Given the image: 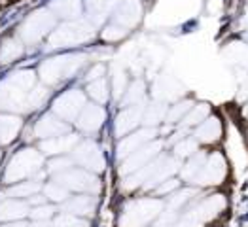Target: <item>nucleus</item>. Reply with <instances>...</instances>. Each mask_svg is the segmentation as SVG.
I'll use <instances>...</instances> for the list:
<instances>
[{
	"label": "nucleus",
	"mask_w": 248,
	"mask_h": 227,
	"mask_svg": "<svg viewBox=\"0 0 248 227\" xmlns=\"http://www.w3.org/2000/svg\"><path fill=\"white\" fill-rule=\"evenodd\" d=\"M142 19V4L140 0H120L118 10L114 14V23L122 25L125 29L137 27Z\"/></svg>",
	"instance_id": "11"
},
{
	"label": "nucleus",
	"mask_w": 248,
	"mask_h": 227,
	"mask_svg": "<svg viewBox=\"0 0 248 227\" xmlns=\"http://www.w3.org/2000/svg\"><path fill=\"white\" fill-rule=\"evenodd\" d=\"M40 191V184L34 180H21L16 182V186L10 189V195L16 199H31L32 195H36Z\"/></svg>",
	"instance_id": "25"
},
{
	"label": "nucleus",
	"mask_w": 248,
	"mask_h": 227,
	"mask_svg": "<svg viewBox=\"0 0 248 227\" xmlns=\"http://www.w3.org/2000/svg\"><path fill=\"white\" fill-rule=\"evenodd\" d=\"M104 120H106V112L103 106L99 104H85L80 112V116L76 118L78 129L83 133H97L103 127Z\"/></svg>",
	"instance_id": "12"
},
{
	"label": "nucleus",
	"mask_w": 248,
	"mask_h": 227,
	"mask_svg": "<svg viewBox=\"0 0 248 227\" xmlns=\"http://www.w3.org/2000/svg\"><path fill=\"white\" fill-rule=\"evenodd\" d=\"M49 10L62 19H76L82 14V0H53Z\"/></svg>",
	"instance_id": "21"
},
{
	"label": "nucleus",
	"mask_w": 248,
	"mask_h": 227,
	"mask_svg": "<svg viewBox=\"0 0 248 227\" xmlns=\"http://www.w3.org/2000/svg\"><path fill=\"white\" fill-rule=\"evenodd\" d=\"M180 186V182L176 180V178H165L163 182H159L157 187H155V195H169V193H172V191H176Z\"/></svg>",
	"instance_id": "41"
},
{
	"label": "nucleus",
	"mask_w": 248,
	"mask_h": 227,
	"mask_svg": "<svg viewBox=\"0 0 248 227\" xmlns=\"http://www.w3.org/2000/svg\"><path fill=\"white\" fill-rule=\"evenodd\" d=\"M163 116H165V110H163L159 104L150 106L144 114H142V118H144L146 123H157V121H161V118H163Z\"/></svg>",
	"instance_id": "42"
},
{
	"label": "nucleus",
	"mask_w": 248,
	"mask_h": 227,
	"mask_svg": "<svg viewBox=\"0 0 248 227\" xmlns=\"http://www.w3.org/2000/svg\"><path fill=\"white\" fill-rule=\"evenodd\" d=\"M112 89H114V97L120 99L127 89V74L118 66L114 68V74H112Z\"/></svg>",
	"instance_id": "38"
},
{
	"label": "nucleus",
	"mask_w": 248,
	"mask_h": 227,
	"mask_svg": "<svg viewBox=\"0 0 248 227\" xmlns=\"http://www.w3.org/2000/svg\"><path fill=\"white\" fill-rule=\"evenodd\" d=\"M97 207V201L91 195H76L72 199H66L64 203V212L74 214V216H93Z\"/></svg>",
	"instance_id": "19"
},
{
	"label": "nucleus",
	"mask_w": 248,
	"mask_h": 227,
	"mask_svg": "<svg viewBox=\"0 0 248 227\" xmlns=\"http://www.w3.org/2000/svg\"><path fill=\"white\" fill-rule=\"evenodd\" d=\"M241 97H243V99H248V80L243 83V87H241Z\"/></svg>",
	"instance_id": "45"
},
{
	"label": "nucleus",
	"mask_w": 248,
	"mask_h": 227,
	"mask_svg": "<svg viewBox=\"0 0 248 227\" xmlns=\"http://www.w3.org/2000/svg\"><path fill=\"white\" fill-rule=\"evenodd\" d=\"M228 57L233 62H239V64H248V45L247 44H231L228 51Z\"/></svg>",
	"instance_id": "37"
},
{
	"label": "nucleus",
	"mask_w": 248,
	"mask_h": 227,
	"mask_svg": "<svg viewBox=\"0 0 248 227\" xmlns=\"http://www.w3.org/2000/svg\"><path fill=\"white\" fill-rule=\"evenodd\" d=\"M78 144V136L76 135H59V136H53V138H46L42 142V151L47 153V155H59V153H66V151H72L74 146Z\"/></svg>",
	"instance_id": "18"
},
{
	"label": "nucleus",
	"mask_w": 248,
	"mask_h": 227,
	"mask_svg": "<svg viewBox=\"0 0 248 227\" xmlns=\"http://www.w3.org/2000/svg\"><path fill=\"white\" fill-rule=\"evenodd\" d=\"M21 129V120L16 116H0V142L10 144Z\"/></svg>",
	"instance_id": "23"
},
{
	"label": "nucleus",
	"mask_w": 248,
	"mask_h": 227,
	"mask_svg": "<svg viewBox=\"0 0 248 227\" xmlns=\"http://www.w3.org/2000/svg\"><path fill=\"white\" fill-rule=\"evenodd\" d=\"M87 93L89 97L99 104H104L108 101V82L103 78H97V80H91L87 83Z\"/></svg>",
	"instance_id": "26"
},
{
	"label": "nucleus",
	"mask_w": 248,
	"mask_h": 227,
	"mask_svg": "<svg viewBox=\"0 0 248 227\" xmlns=\"http://www.w3.org/2000/svg\"><path fill=\"white\" fill-rule=\"evenodd\" d=\"M0 227H29L25 222H21V220H17V222H12V224H8V226H0Z\"/></svg>",
	"instance_id": "44"
},
{
	"label": "nucleus",
	"mask_w": 248,
	"mask_h": 227,
	"mask_svg": "<svg viewBox=\"0 0 248 227\" xmlns=\"http://www.w3.org/2000/svg\"><path fill=\"white\" fill-rule=\"evenodd\" d=\"M243 118H245V120L248 121V103L243 106Z\"/></svg>",
	"instance_id": "46"
},
{
	"label": "nucleus",
	"mask_w": 248,
	"mask_h": 227,
	"mask_svg": "<svg viewBox=\"0 0 248 227\" xmlns=\"http://www.w3.org/2000/svg\"><path fill=\"white\" fill-rule=\"evenodd\" d=\"M127 34H129V29H125V27L118 25V23H110L108 27H104L103 40H106V42H120V40H124Z\"/></svg>",
	"instance_id": "34"
},
{
	"label": "nucleus",
	"mask_w": 248,
	"mask_h": 227,
	"mask_svg": "<svg viewBox=\"0 0 248 227\" xmlns=\"http://www.w3.org/2000/svg\"><path fill=\"white\" fill-rule=\"evenodd\" d=\"M144 99V83L142 82H133L124 93V106H135Z\"/></svg>",
	"instance_id": "28"
},
{
	"label": "nucleus",
	"mask_w": 248,
	"mask_h": 227,
	"mask_svg": "<svg viewBox=\"0 0 248 227\" xmlns=\"http://www.w3.org/2000/svg\"><path fill=\"white\" fill-rule=\"evenodd\" d=\"M205 159H207V153H199V151H195V153L189 157V161L184 165V168H182V178L187 180V182H193L195 176L199 174L201 166L205 165Z\"/></svg>",
	"instance_id": "24"
},
{
	"label": "nucleus",
	"mask_w": 248,
	"mask_h": 227,
	"mask_svg": "<svg viewBox=\"0 0 248 227\" xmlns=\"http://www.w3.org/2000/svg\"><path fill=\"white\" fill-rule=\"evenodd\" d=\"M222 138V121L218 118H210L208 116L205 121L197 125L195 131V140L201 144H214Z\"/></svg>",
	"instance_id": "17"
},
{
	"label": "nucleus",
	"mask_w": 248,
	"mask_h": 227,
	"mask_svg": "<svg viewBox=\"0 0 248 227\" xmlns=\"http://www.w3.org/2000/svg\"><path fill=\"white\" fill-rule=\"evenodd\" d=\"M55 180L62 184L68 191H80V193H97L101 189L99 178L85 170V168H74L70 166L68 170H64L61 174L55 176Z\"/></svg>",
	"instance_id": "6"
},
{
	"label": "nucleus",
	"mask_w": 248,
	"mask_h": 227,
	"mask_svg": "<svg viewBox=\"0 0 248 227\" xmlns=\"http://www.w3.org/2000/svg\"><path fill=\"white\" fill-rule=\"evenodd\" d=\"M68 131L66 123H62V120L55 118L53 114H46L42 116L40 120L34 125V135L38 138H53V136H59V135H64Z\"/></svg>",
	"instance_id": "16"
},
{
	"label": "nucleus",
	"mask_w": 248,
	"mask_h": 227,
	"mask_svg": "<svg viewBox=\"0 0 248 227\" xmlns=\"http://www.w3.org/2000/svg\"><path fill=\"white\" fill-rule=\"evenodd\" d=\"M83 106H85V95L80 89H70V91H64L53 103V110L64 121H74L80 116Z\"/></svg>",
	"instance_id": "8"
},
{
	"label": "nucleus",
	"mask_w": 248,
	"mask_h": 227,
	"mask_svg": "<svg viewBox=\"0 0 248 227\" xmlns=\"http://www.w3.org/2000/svg\"><path fill=\"white\" fill-rule=\"evenodd\" d=\"M23 55V42L17 36H8L6 40L0 44V62L8 64V62L17 61Z\"/></svg>",
	"instance_id": "22"
},
{
	"label": "nucleus",
	"mask_w": 248,
	"mask_h": 227,
	"mask_svg": "<svg viewBox=\"0 0 248 227\" xmlns=\"http://www.w3.org/2000/svg\"><path fill=\"white\" fill-rule=\"evenodd\" d=\"M8 82H12L14 85H17L25 91H29V89L34 87V72L32 70H17V72H14L10 76Z\"/></svg>",
	"instance_id": "30"
},
{
	"label": "nucleus",
	"mask_w": 248,
	"mask_h": 227,
	"mask_svg": "<svg viewBox=\"0 0 248 227\" xmlns=\"http://www.w3.org/2000/svg\"><path fill=\"white\" fill-rule=\"evenodd\" d=\"M44 191H46V197H47V199L57 201V203H62V201L68 199V189L62 186V184H59L57 180H55V182H49Z\"/></svg>",
	"instance_id": "35"
},
{
	"label": "nucleus",
	"mask_w": 248,
	"mask_h": 227,
	"mask_svg": "<svg viewBox=\"0 0 248 227\" xmlns=\"http://www.w3.org/2000/svg\"><path fill=\"white\" fill-rule=\"evenodd\" d=\"M197 151V140L187 136V138H180L176 146H174V155L176 157H191Z\"/></svg>",
	"instance_id": "33"
},
{
	"label": "nucleus",
	"mask_w": 248,
	"mask_h": 227,
	"mask_svg": "<svg viewBox=\"0 0 248 227\" xmlns=\"http://www.w3.org/2000/svg\"><path fill=\"white\" fill-rule=\"evenodd\" d=\"M191 106H193L191 101H182V103L174 104V106H172V108L165 114L167 121H169V123H178L180 120H184V116L189 112V108H191Z\"/></svg>",
	"instance_id": "32"
},
{
	"label": "nucleus",
	"mask_w": 248,
	"mask_h": 227,
	"mask_svg": "<svg viewBox=\"0 0 248 227\" xmlns=\"http://www.w3.org/2000/svg\"><path fill=\"white\" fill-rule=\"evenodd\" d=\"M226 176H228V163L220 151H214L207 155L205 165L201 166L193 182H197L199 186H218L226 180Z\"/></svg>",
	"instance_id": "7"
},
{
	"label": "nucleus",
	"mask_w": 248,
	"mask_h": 227,
	"mask_svg": "<svg viewBox=\"0 0 248 227\" xmlns=\"http://www.w3.org/2000/svg\"><path fill=\"white\" fill-rule=\"evenodd\" d=\"M53 27H55V15L51 14V10L42 8L23 21L19 29V36L21 40H25L27 44H38L44 36H47V32Z\"/></svg>",
	"instance_id": "5"
},
{
	"label": "nucleus",
	"mask_w": 248,
	"mask_h": 227,
	"mask_svg": "<svg viewBox=\"0 0 248 227\" xmlns=\"http://www.w3.org/2000/svg\"><path fill=\"white\" fill-rule=\"evenodd\" d=\"M27 214H29V207L21 199H8L0 203V222H17Z\"/></svg>",
	"instance_id": "20"
},
{
	"label": "nucleus",
	"mask_w": 248,
	"mask_h": 227,
	"mask_svg": "<svg viewBox=\"0 0 248 227\" xmlns=\"http://www.w3.org/2000/svg\"><path fill=\"white\" fill-rule=\"evenodd\" d=\"M53 212H55V208L51 207V205L42 203V205L32 207V210H31L29 214H31V218H32L34 222H47V220L53 216Z\"/></svg>",
	"instance_id": "39"
},
{
	"label": "nucleus",
	"mask_w": 248,
	"mask_h": 227,
	"mask_svg": "<svg viewBox=\"0 0 248 227\" xmlns=\"http://www.w3.org/2000/svg\"><path fill=\"white\" fill-rule=\"evenodd\" d=\"M85 62L83 55H62L53 57L40 64V78L49 85H55L61 80L72 78Z\"/></svg>",
	"instance_id": "2"
},
{
	"label": "nucleus",
	"mask_w": 248,
	"mask_h": 227,
	"mask_svg": "<svg viewBox=\"0 0 248 227\" xmlns=\"http://www.w3.org/2000/svg\"><path fill=\"white\" fill-rule=\"evenodd\" d=\"M42 163H44L42 155L32 148L17 151L12 157L8 168H6V174H4L6 184H16V182H21V180L32 178L42 168Z\"/></svg>",
	"instance_id": "3"
},
{
	"label": "nucleus",
	"mask_w": 248,
	"mask_h": 227,
	"mask_svg": "<svg viewBox=\"0 0 248 227\" xmlns=\"http://www.w3.org/2000/svg\"><path fill=\"white\" fill-rule=\"evenodd\" d=\"M95 36V29L91 23L83 19L78 21H66L59 29H55L49 38L47 45L49 47H74V45H82L85 42H89Z\"/></svg>",
	"instance_id": "1"
},
{
	"label": "nucleus",
	"mask_w": 248,
	"mask_h": 227,
	"mask_svg": "<svg viewBox=\"0 0 248 227\" xmlns=\"http://www.w3.org/2000/svg\"><path fill=\"white\" fill-rule=\"evenodd\" d=\"M210 114L208 110V104H197V106H191L189 112L184 116V125L191 127V125H199L201 121H205Z\"/></svg>",
	"instance_id": "29"
},
{
	"label": "nucleus",
	"mask_w": 248,
	"mask_h": 227,
	"mask_svg": "<svg viewBox=\"0 0 248 227\" xmlns=\"http://www.w3.org/2000/svg\"><path fill=\"white\" fill-rule=\"evenodd\" d=\"M154 136H155V129H152V127L140 129V131L131 133V135H125V136H122V142L118 146V151H120L118 155L124 159L129 153H133L135 150H139L140 146H144L146 142L154 140Z\"/></svg>",
	"instance_id": "14"
},
{
	"label": "nucleus",
	"mask_w": 248,
	"mask_h": 227,
	"mask_svg": "<svg viewBox=\"0 0 248 227\" xmlns=\"http://www.w3.org/2000/svg\"><path fill=\"white\" fill-rule=\"evenodd\" d=\"M27 95L29 91L21 89L12 82H6L0 85V108L4 110H17L27 106Z\"/></svg>",
	"instance_id": "13"
},
{
	"label": "nucleus",
	"mask_w": 248,
	"mask_h": 227,
	"mask_svg": "<svg viewBox=\"0 0 248 227\" xmlns=\"http://www.w3.org/2000/svg\"><path fill=\"white\" fill-rule=\"evenodd\" d=\"M53 227H89V224L83 218H80V216H74V214L64 212V214L55 218Z\"/></svg>",
	"instance_id": "36"
},
{
	"label": "nucleus",
	"mask_w": 248,
	"mask_h": 227,
	"mask_svg": "<svg viewBox=\"0 0 248 227\" xmlns=\"http://www.w3.org/2000/svg\"><path fill=\"white\" fill-rule=\"evenodd\" d=\"M72 159H68V157H57V159H51L49 161V165H47V170L51 172V174H61L64 170H68L70 166H72Z\"/></svg>",
	"instance_id": "40"
},
{
	"label": "nucleus",
	"mask_w": 248,
	"mask_h": 227,
	"mask_svg": "<svg viewBox=\"0 0 248 227\" xmlns=\"http://www.w3.org/2000/svg\"><path fill=\"white\" fill-rule=\"evenodd\" d=\"M159 150H161V142H157V140H150L144 146H140L139 150H135L133 153H129L127 157H124L122 174H131V172H135V170H139L144 165H148L157 155Z\"/></svg>",
	"instance_id": "10"
},
{
	"label": "nucleus",
	"mask_w": 248,
	"mask_h": 227,
	"mask_svg": "<svg viewBox=\"0 0 248 227\" xmlns=\"http://www.w3.org/2000/svg\"><path fill=\"white\" fill-rule=\"evenodd\" d=\"M163 203L159 199H135L124 208L120 226L122 227H144L159 216Z\"/></svg>",
	"instance_id": "4"
},
{
	"label": "nucleus",
	"mask_w": 248,
	"mask_h": 227,
	"mask_svg": "<svg viewBox=\"0 0 248 227\" xmlns=\"http://www.w3.org/2000/svg\"><path fill=\"white\" fill-rule=\"evenodd\" d=\"M118 2L120 0H87V8L93 15H97V19H103Z\"/></svg>",
	"instance_id": "31"
},
{
	"label": "nucleus",
	"mask_w": 248,
	"mask_h": 227,
	"mask_svg": "<svg viewBox=\"0 0 248 227\" xmlns=\"http://www.w3.org/2000/svg\"><path fill=\"white\" fill-rule=\"evenodd\" d=\"M47 97H49V89H47V87H44V85H34V87L29 91V95H27V110H36V108H40L42 104L47 101Z\"/></svg>",
	"instance_id": "27"
},
{
	"label": "nucleus",
	"mask_w": 248,
	"mask_h": 227,
	"mask_svg": "<svg viewBox=\"0 0 248 227\" xmlns=\"http://www.w3.org/2000/svg\"><path fill=\"white\" fill-rule=\"evenodd\" d=\"M72 155H74L72 161H76V163L80 166H83L85 170H95V172H99V170L104 168L103 151H101L99 146L95 144V142H91V140H85V142H80V144L74 146Z\"/></svg>",
	"instance_id": "9"
},
{
	"label": "nucleus",
	"mask_w": 248,
	"mask_h": 227,
	"mask_svg": "<svg viewBox=\"0 0 248 227\" xmlns=\"http://www.w3.org/2000/svg\"><path fill=\"white\" fill-rule=\"evenodd\" d=\"M142 120V108L139 104L135 106H125L120 112V116L116 118V135L118 136H125L131 131H135Z\"/></svg>",
	"instance_id": "15"
},
{
	"label": "nucleus",
	"mask_w": 248,
	"mask_h": 227,
	"mask_svg": "<svg viewBox=\"0 0 248 227\" xmlns=\"http://www.w3.org/2000/svg\"><path fill=\"white\" fill-rule=\"evenodd\" d=\"M103 76H104V66L103 64H97V66H93V68L89 70L87 80L91 82V80H97V78H103Z\"/></svg>",
	"instance_id": "43"
}]
</instances>
